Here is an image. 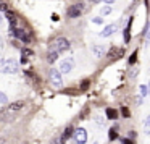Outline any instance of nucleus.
I'll list each match as a JSON object with an SVG mask.
<instances>
[{
	"label": "nucleus",
	"mask_w": 150,
	"mask_h": 144,
	"mask_svg": "<svg viewBox=\"0 0 150 144\" xmlns=\"http://www.w3.org/2000/svg\"><path fill=\"white\" fill-rule=\"evenodd\" d=\"M137 60V50H134L132 53H131V58H129V65H134Z\"/></svg>",
	"instance_id": "22"
},
{
	"label": "nucleus",
	"mask_w": 150,
	"mask_h": 144,
	"mask_svg": "<svg viewBox=\"0 0 150 144\" xmlns=\"http://www.w3.org/2000/svg\"><path fill=\"white\" fill-rule=\"evenodd\" d=\"M11 34H13L15 37H18V39H21L23 42H29V36L26 34V31L24 29H18V28H11Z\"/></svg>",
	"instance_id": "6"
},
{
	"label": "nucleus",
	"mask_w": 150,
	"mask_h": 144,
	"mask_svg": "<svg viewBox=\"0 0 150 144\" xmlns=\"http://www.w3.org/2000/svg\"><path fill=\"white\" fill-rule=\"evenodd\" d=\"M52 20H53V21H58V20H60V18H58V15H57V13H53V15H52Z\"/></svg>",
	"instance_id": "33"
},
{
	"label": "nucleus",
	"mask_w": 150,
	"mask_h": 144,
	"mask_svg": "<svg viewBox=\"0 0 150 144\" xmlns=\"http://www.w3.org/2000/svg\"><path fill=\"white\" fill-rule=\"evenodd\" d=\"M73 133H74V128H73L71 125H69V126H66V128H65V131H63V134H62V139H60V143L65 144L66 141H68L69 138L73 136Z\"/></svg>",
	"instance_id": "11"
},
{
	"label": "nucleus",
	"mask_w": 150,
	"mask_h": 144,
	"mask_svg": "<svg viewBox=\"0 0 150 144\" xmlns=\"http://www.w3.org/2000/svg\"><path fill=\"white\" fill-rule=\"evenodd\" d=\"M147 96H149V91H147V86L145 84H140L139 86V97H147Z\"/></svg>",
	"instance_id": "17"
},
{
	"label": "nucleus",
	"mask_w": 150,
	"mask_h": 144,
	"mask_svg": "<svg viewBox=\"0 0 150 144\" xmlns=\"http://www.w3.org/2000/svg\"><path fill=\"white\" fill-rule=\"evenodd\" d=\"M89 86H91V79H84V81L81 83V91H86V89H89Z\"/></svg>",
	"instance_id": "21"
},
{
	"label": "nucleus",
	"mask_w": 150,
	"mask_h": 144,
	"mask_svg": "<svg viewBox=\"0 0 150 144\" xmlns=\"http://www.w3.org/2000/svg\"><path fill=\"white\" fill-rule=\"evenodd\" d=\"M127 138H129V139H136V138H137V133H136V131H129V133H127Z\"/></svg>",
	"instance_id": "31"
},
{
	"label": "nucleus",
	"mask_w": 150,
	"mask_h": 144,
	"mask_svg": "<svg viewBox=\"0 0 150 144\" xmlns=\"http://www.w3.org/2000/svg\"><path fill=\"white\" fill-rule=\"evenodd\" d=\"M86 5L82 4V2H78V4L71 5V7L66 10V15H68L69 18H78L79 15H82V11H84Z\"/></svg>",
	"instance_id": "4"
},
{
	"label": "nucleus",
	"mask_w": 150,
	"mask_h": 144,
	"mask_svg": "<svg viewBox=\"0 0 150 144\" xmlns=\"http://www.w3.org/2000/svg\"><path fill=\"white\" fill-rule=\"evenodd\" d=\"M92 53H94V57H97V58H102V57H105V53H107V49H105V46H94L92 47Z\"/></svg>",
	"instance_id": "12"
},
{
	"label": "nucleus",
	"mask_w": 150,
	"mask_h": 144,
	"mask_svg": "<svg viewBox=\"0 0 150 144\" xmlns=\"http://www.w3.org/2000/svg\"><path fill=\"white\" fill-rule=\"evenodd\" d=\"M24 105H26V102H24V101H16V102H13V104L8 105V110L18 112V110H21V108H24Z\"/></svg>",
	"instance_id": "14"
},
{
	"label": "nucleus",
	"mask_w": 150,
	"mask_h": 144,
	"mask_svg": "<svg viewBox=\"0 0 150 144\" xmlns=\"http://www.w3.org/2000/svg\"><path fill=\"white\" fill-rule=\"evenodd\" d=\"M49 81L53 88H62L63 86V79H62V73L57 68H50L49 70Z\"/></svg>",
	"instance_id": "2"
},
{
	"label": "nucleus",
	"mask_w": 150,
	"mask_h": 144,
	"mask_svg": "<svg viewBox=\"0 0 150 144\" xmlns=\"http://www.w3.org/2000/svg\"><path fill=\"white\" fill-rule=\"evenodd\" d=\"M4 143H5V141H4V139H0V144H4Z\"/></svg>",
	"instance_id": "37"
},
{
	"label": "nucleus",
	"mask_w": 150,
	"mask_h": 144,
	"mask_svg": "<svg viewBox=\"0 0 150 144\" xmlns=\"http://www.w3.org/2000/svg\"><path fill=\"white\" fill-rule=\"evenodd\" d=\"M132 21H134V16H131L129 21H127V26L124 28V31H123L124 44H129V41H131V26H132Z\"/></svg>",
	"instance_id": "8"
},
{
	"label": "nucleus",
	"mask_w": 150,
	"mask_h": 144,
	"mask_svg": "<svg viewBox=\"0 0 150 144\" xmlns=\"http://www.w3.org/2000/svg\"><path fill=\"white\" fill-rule=\"evenodd\" d=\"M147 91H149V96H150V83L147 84Z\"/></svg>",
	"instance_id": "36"
},
{
	"label": "nucleus",
	"mask_w": 150,
	"mask_h": 144,
	"mask_svg": "<svg viewBox=\"0 0 150 144\" xmlns=\"http://www.w3.org/2000/svg\"><path fill=\"white\" fill-rule=\"evenodd\" d=\"M10 10V5L7 4V2H2L0 4V11H8Z\"/></svg>",
	"instance_id": "24"
},
{
	"label": "nucleus",
	"mask_w": 150,
	"mask_h": 144,
	"mask_svg": "<svg viewBox=\"0 0 150 144\" xmlns=\"http://www.w3.org/2000/svg\"><path fill=\"white\" fill-rule=\"evenodd\" d=\"M21 53H23V57H31V55H34V52L31 49H23L21 50Z\"/></svg>",
	"instance_id": "25"
},
{
	"label": "nucleus",
	"mask_w": 150,
	"mask_h": 144,
	"mask_svg": "<svg viewBox=\"0 0 150 144\" xmlns=\"http://www.w3.org/2000/svg\"><path fill=\"white\" fill-rule=\"evenodd\" d=\"M15 117V112L8 110V108H0V120L2 121H11Z\"/></svg>",
	"instance_id": "9"
},
{
	"label": "nucleus",
	"mask_w": 150,
	"mask_h": 144,
	"mask_svg": "<svg viewBox=\"0 0 150 144\" xmlns=\"http://www.w3.org/2000/svg\"><path fill=\"white\" fill-rule=\"evenodd\" d=\"M94 144H98V143H94Z\"/></svg>",
	"instance_id": "39"
},
{
	"label": "nucleus",
	"mask_w": 150,
	"mask_h": 144,
	"mask_svg": "<svg viewBox=\"0 0 150 144\" xmlns=\"http://www.w3.org/2000/svg\"><path fill=\"white\" fill-rule=\"evenodd\" d=\"M92 23H95V24H102V23H103V18H102V16H95V18H92Z\"/></svg>",
	"instance_id": "29"
},
{
	"label": "nucleus",
	"mask_w": 150,
	"mask_h": 144,
	"mask_svg": "<svg viewBox=\"0 0 150 144\" xmlns=\"http://www.w3.org/2000/svg\"><path fill=\"white\" fill-rule=\"evenodd\" d=\"M5 18H7V20H8V23L11 24V28H15V26H16V23H18V16H16V13H15L13 10L5 11Z\"/></svg>",
	"instance_id": "10"
},
{
	"label": "nucleus",
	"mask_w": 150,
	"mask_h": 144,
	"mask_svg": "<svg viewBox=\"0 0 150 144\" xmlns=\"http://www.w3.org/2000/svg\"><path fill=\"white\" fill-rule=\"evenodd\" d=\"M145 44H150V29H147V34H145Z\"/></svg>",
	"instance_id": "32"
},
{
	"label": "nucleus",
	"mask_w": 150,
	"mask_h": 144,
	"mask_svg": "<svg viewBox=\"0 0 150 144\" xmlns=\"http://www.w3.org/2000/svg\"><path fill=\"white\" fill-rule=\"evenodd\" d=\"M0 23H2V15H0Z\"/></svg>",
	"instance_id": "38"
},
{
	"label": "nucleus",
	"mask_w": 150,
	"mask_h": 144,
	"mask_svg": "<svg viewBox=\"0 0 150 144\" xmlns=\"http://www.w3.org/2000/svg\"><path fill=\"white\" fill-rule=\"evenodd\" d=\"M0 4H2V0H0Z\"/></svg>",
	"instance_id": "40"
},
{
	"label": "nucleus",
	"mask_w": 150,
	"mask_h": 144,
	"mask_svg": "<svg viewBox=\"0 0 150 144\" xmlns=\"http://www.w3.org/2000/svg\"><path fill=\"white\" fill-rule=\"evenodd\" d=\"M118 138H120V134H118V131H116V126L111 128V130L108 131V141H116Z\"/></svg>",
	"instance_id": "16"
},
{
	"label": "nucleus",
	"mask_w": 150,
	"mask_h": 144,
	"mask_svg": "<svg viewBox=\"0 0 150 144\" xmlns=\"http://www.w3.org/2000/svg\"><path fill=\"white\" fill-rule=\"evenodd\" d=\"M118 29V26L116 24H108V26H105V29L100 33V36L102 37H110L111 34H115V31Z\"/></svg>",
	"instance_id": "13"
},
{
	"label": "nucleus",
	"mask_w": 150,
	"mask_h": 144,
	"mask_svg": "<svg viewBox=\"0 0 150 144\" xmlns=\"http://www.w3.org/2000/svg\"><path fill=\"white\" fill-rule=\"evenodd\" d=\"M73 138H74L76 144H86L87 143V131H86V128H76L74 133H73Z\"/></svg>",
	"instance_id": "5"
},
{
	"label": "nucleus",
	"mask_w": 150,
	"mask_h": 144,
	"mask_svg": "<svg viewBox=\"0 0 150 144\" xmlns=\"http://www.w3.org/2000/svg\"><path fill=\"white\" fill-rule=\"evenodd\" d=\"M69 49V41L66 37H55V39L50 42V52H65Z\"/></svg>",
	"instance_id": "1"
},
{
	"label": "nucleus",
	"mask_w": 150,
	"mask_h": 144,
	"mask_svg": "<svg viewBox=\"0 0 150 144\" xmlns=\"http://www.w3.org/2000/svg\"><path fill=\"white\" fill-rule=\"evenodd\" d=\"M121 115H123V117H131V112L127 110V107H121Z\"/></svg>",
	"instance_id": "26"
},
{
	"label": "nucleus",
	"mask_w": 150,
	"mask_h": 144,
	"mask_svg": "<svg viewBox=\"0 0 150 144\" xmlns=\"http://www.w3.org/2000/svg\"><path fill=\"white\" fill-rule=\"evenodd\" d=\"M100 13H102V16H105V15L111 13V7H110V5H107V7H103V8H102V11H100Z\"/></svg>",
	"instance_id": "23"
},
{
	"label": "nucleus",
	"mask_w": 150,
	"mask_h": 144,
	"mask_svg": "<svg viewBox=\"0 0 150 144\" xmlns=\"http://www.w3.org/2000/svg\"><path fill=\"white\" fill-rule=\"evenodd\" d=\"M92 4H100V2H103V0H91Z\"/></svg>",
	"instance_id": "35"
},
{
	"label": "nucleus",
	"mask_w": 150,
	"mask_h": 144,
	"mask_svg": "<svg viewBox=\"0 0 150 144\" xmlns=\"http://www.w3.org/2000/svg\"><path fill=\"white\" fill-rule=\"evenodd\" d=\"M73 66H74V62H73L71 58H68V60H63L62 63H60V68H58V71L60 73H69L73 70Z\"/></svg>",
	"instance_id": "7"
},
{
	"label": "nucleus",
	"mask_w": 150,
	"mask_h": 144,
	"mask_svg": "<svg viewBox=\"0 0 150 144\" xmlns=\"http://www.w3.org/2000/svg\"><path fill=\"white\" fill-rule=\"evenodd\" d=\"M120 141H121V144H136L132 139H129V138H120Z\"/></svg>",
	"instance_id": "27"
},
{
	"label": "nucleus",
	"mask_w": 150,
	"mask_h": 144,
	"mask_svg": "<svg viewBox=\"0 0 150 144\" xmlns=\"http://www.w3.org/2000/svg\"><path fill=\"white\" fill-rule=\"evenodd\" d=\"M57 58H58V53L57 52H49V55H47V62L49 63H55Z\"/></svg>",
	"instance_id": "19"
},
{
	"label": "nucleus",
	"mask_w": 150,
	"mask_h": 144,
	"mask_svg": "<svg viewBox=\"0 0 150 144\" xmlns=\"http://www.w3.org/2000/svg\"><path fill=\"white\" fill-rule=\"evenodd\" d=\"M0 102H2V104H8V97L2 91H0Z\"/></svg>",
	"instance_id": "28"
},
{
	"label": "nucleus",
	"mask_w": 150,
	"mask_h": 144,
	"mask_svg": "<svg viewBox=\"0 0 150 144\" xmlns=\"http://www.w3.org/2000/svg\"><path fill=\"white\" fill-rule=\"evenodd\" d=\"M103 2H105V4H107V5H110V7H111V4H113L115 0H103Z\"/></svg>",
	"instance_id": "34"
},
{
	"label": "nucleus",
	"mask_w": 150,
	"mask_h": 144,
	"mask_svg": "<svg viewBox=\"0 0 150 144\" xmlns=\"http://www.w3.org/2000/svg\"><path fill=\"white\" fill-rule=\"evenodd\" d=\"M121 53H123V50H118V49H115V47H113V49H110V52H108V57L111 58V57H115V55H121Z\"/></svg>",
	"instance_id": "20"
},
{
	"label": "nucleus",
	"mask_w": 150,
	"mask_h": 144,
	"mask_svg": "<svg viewBox=\"0 0 150 144\" xmlns=\"http://www.w3.org/2000/svg\"><path fill=\"white\" fill-rule=\"evenodd\" d=\"M144 133L150 134V115L145 117V120H144Z\"/></svg>",
	"instance_id": "18"
},
{
	"label": "nucleus",
	"mask_w": 150,
	"mask_h": 144,
	"mask_svg": "<svg viewBox=\"0 0 150 144\" xmlns=\"http://www.w3.org/2000/svg\"><path fill=\"white\" fill-rule=\"evenodd\" d=\"M105 115H107L108 120H116V118H118V110H116V108L108 107V108H105Z\"/></svg>",
	"instance_id": "15"
},
{
	"label": "nucleus",
	"mask_w": 150,
	"mask_h": 144,
	"mask_svg": "<svg viewBox=\"0 0 150 144\" xmlns=\"http://www.w3.org/2000/svg\"><path fill=\"white\" fill-rule=\"evenodd\" d=\"M26 75H28V76H31V78H33L36 83H39V78H37V75H36V73H33V71H26Z\"/></svg>",
	"instance_id": "30"
},
{
	"label": "nucleus",
	"mask_w": 150,
	"mask_h": 144,
	"mask_svg": "<svg viewBox=\"0 0 150 144\" xmlns=\"http://www.w3.org/2000/svg\"><path fill=\"white\" fill-rule=\"evenodd\" d=\"M0 71L2 73H16L18 71V62L15 60H5L0 63Z\"/></svg>",
	"instance_id": "3"
}]
</instances>
